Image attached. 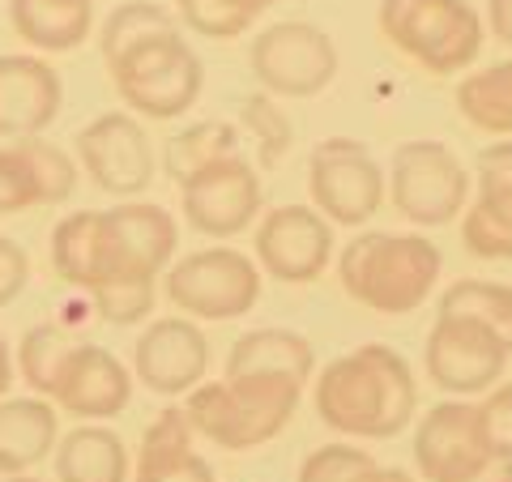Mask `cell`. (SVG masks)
Returning <instances> with one entry per match:
<instances>
[{
  "instance_id": "6",
  "label": "cell",
  "mask_w": 512,
  "mask_h": 482,
  "mask_svg": "<svg viewBox=\"0 0 512 482\" xmlns=\"http://www.w3.org/2000/svg\"><path fill=\"white\" fill-rule=\"evenodd\" d=\"M380 35L431 73H461L483 52V18L470 0H380Z\"/></svg>"
},
{
  "instance_id": "14",
  "label": "cell",
  "mask_w": 512,
  "mask_h": 482,
  "mask_svg": "<svg viewBox=\"0 0 512 482\" xmlns=\"http://www.w3.org/2000/svg\"><path fill=\"white\" fill-rule=\"evenodd\" d=\"M333 256V227L308 205H278L256 222V269L278 282H316Z\"/></svg>"
},
{
  "instance_id": "4",
  "label": "cell",
  "mask_w": 512,
  "mask_h": 482,
  "mask_svg": "<svg viewBox=\"0 0 512 482\" xmlns=\"http://www.w3.org/2000/svg\"><path fill=\"white\" fill-rule=\"evenodd\" d=\"M299 397L303 384L286 376H227L197 384L184 414L192 436H205L227 453H248L282 436L299 410Z\"/></svg>"
},
{
  "instance_id": "41",
  "label": "cell",
  "mask_w": 512,
  "mask_h": 482,
  "mask_svg": "<svg viewBox=\"0 0 512 482\" xmlns=\"http://www.w3.org/2000/svg\"><path fill=\"white\" fill-rule=\"evenodd\" d=\"M0 482H5V478H0Z\"/></svg>"
},
{
  "instance_id": "22",
  "label": "cell",
  "mask_w": 512,
  "mask_h": 482,
  "mask_svg": "<svg viewBox=\"0 0 512 482\" xmlns=\"http://www.w3.org/2000/svg\"><path fill=\"white\" fill-rule=\"evenodd\" d=\"M316 372V350L291 329H252L231 346L227 376H286L308 384Z\"/></svg>"
},
{
  "instance_id": "33",
  "label": "cell",
  "mask_w": 512,
  "mask_h": 482,
  "mask_svg": "<svg viewBox=\"0 0 512 482\" xmlns=\"http://www.w3.org/2000/svg\"><path fill=\"white\" fill-rule=\"evenodd\" d=\"M367 465H376L367 448L355 444H325L308 453V461L299 465V482H355Z\"/></svg>"
},
{
  "instance_id": "3",
  "label": "cell",
  "mask_w": 512,
  "mask_h": 482,
  "mask_svg": "<svg viewBox=\"0 0 512 482\" xmlns=\"http://www.w3.org/2000/svg\"><path fill=\"white\" fill-rule=\"evenodd\" d=\"M444 269L440 248L427 235L363 231L338 256L342 291L380 316H406L423 308Z\"/></svg>"
},
{
  "instance_id": "29",
  "label": "cell",
  "mask_w": 512,
  "mask_h": 482,
  "mask_svg": "<svg viewBox=\"0 0 512 482\" xmlns=\"http://www.w3.org/2000/svg\"><path fill=\"white\" fill-rule=\"evenodd\" d=\"M180 18L188 30H197L205 39H239L256 26V18L278 5V0H175Z\"/></svg>"
},
{
  "instance_id": "15",
  "label": "cell",
  "mask_w": 512,
  "mask_h": 482,
  "mask_svg": "<svg viewBox=\"0 0 512 482\" xmlns=\"http://www.w3.org/2000/svg\"><path fill=\"white\" fill-rule=\"evenodd\" d=\"M133 372L150 393L163 397L192 393L197 384H205V372H210V342L192 320L163 316L137 337Z\"/></svg>"
},
{
  "instance_id": "1",
  "label": "cell",
  "mask_w": 512,
  "mask_h": 482,
  "mask_svg": "<svg viewBox=\"0 0 512 482\" xmlns=\"http://www.w3.org/2000/svg\"><path fill=\"white\" fill-rule=\"evenodd\" d=\"M175 244L180 227L163 205L124 201L116 210H77L52 231V269L107 325H141L154 312V282L171 265Z\"/></svg>"
},
{
  "instance_id": "12",
  "label": "cell",
  "mask_w": 512,
  "mask_h": 482,
  "mask_svg": "<svg viewBox=\"0 0 512 482\" xmlns=\"http://www.w3.org/2000/svg\"><path fill=\"white\" fill-rule=\"evenodd\" d=\"M77 163L111 197H137L154 180L150 137L128 111H107L77 133Z\"/></svg>"
},
{
  "instance_id": "5",
  "label": "cell",
  "mask_w": 512,
  "mask_h": 482,
  "mask_svg": "<svg viewBox=\"0 0 512 482\" xmlns=\"http://www.w3.org/2000/svg\"><path fill=\"white\" fill-rule=\"evenodd\" d=\"M120 103L146 120H175L201 99L205 64L180 30L150 35L107 64Z\"/></svg>"
},
{
  "instance_id": "13",
  "label": "cell",
  "mask_w": 512,
  "mask_h": 482,
  "mask_svg": "<svg viewBox=\"0 0 512 482\" xmlns=\"http://www.w3.org/2000/svg\"><path fill=\"white\" fill-rule=\"evenodd\" d=\"M423 359H427V376L436 389L453 397H470V393L491 389L504 376L508 350L500 346V337L487 333L483 325H474V320L436 316V325L427 333V346H423Z\"/></svg>"
},
{
  "instance_id": "26",
  "label": "cell",
  "mask_w": 512,
  "mask_h": 482,
  "mask_svg": "<svg viewBox=\"0 0 512 482\" xmlns=\"http://www.w3.org/2000/svg\"><path fill=\"white\" fill-rule=\"evenodd\" d=\"M436 316L474 320V325H483L487 333L500 337V346L512 355V286H504V282H478V278L453 282L440 295V312Z\"/></svg>"
},
{
  "instance_id": "40",
  "label": "cell",
  "mask_w": 512,
  "mask_h": 482,
  "mask_svg": "<svg viewBox=\"0 0 512 482\" xmlns=\"http://www.w3.org/2000/svg\"><path fill=\"white\" fill-rule=\"evenodd\" d=\"M5 482H43V478H35V474H18V478H5Z\"/></svg>"
},
{
  "instance_id": "9",
  "label": "cell",
  "mask_w": 512,
  "mask_h": 482,
  "mask_svg": "<svg viewBox=\"0 0 512 482\" xmlns=\"http://www.w3.org/2000/svg\"><path fill=\"white\" fill-rule=\"evenodd\" d=\"M308 188L316 201V214L338 227H363L384 205V167L355 137H329L320 141L308 158Z\"/></svg>"
},
{
  "instance_id": "24",
  "label": "cell",
  "mask_w": 512,
  "mask_h": 482,
  "mask_svg": "<svg viewBox=\"0 0 512 482\" xmlns=\"http://www.w3.org/2000/svg\"><path fill=\"white\" fill-rule=\"evenodd\" d=\"M56 482H128V448L111 427L82 423L56 444Z\"/></svg>"
},
{
  "instance_id": "30",
  "label": "cell",
  "mask_w": 512,
  "mask_h": 482,
  "mask_svg": "<svg viewBox=\"0 0 512 482\" xmlns=\"http://www.w3.org/2000/svg\"><path fill=\"white\" fill-rule=\"evenodd\" d=\"M167 30H175V18H171L163 5H154V0H128V5H120L103 22V30H99V52L111 64L120 52H128L133 43L150 39V35H167Z\"/></svg>"
},
{
  "instance_id": "18",
  "label": "cell",
  "mask_w": 512,
  "mask_h": 482,
  "mask_svg": "<svg viewBox=\"0 0 512 482\" xmlns=\"http://www.w3.org/2000/svg\"><path fill=\"white\" fill-rule=\"evenodd\" d=\"M133 397V376L111 350L82 342L69 355L60 372V384L52 393V406L73 414V419H111Z\"/></svg>"
},
{
  "instance_id": "11",
  "label": "cell",
  "mask_w": 512,
  "mask_h": 482,
  "mask_svg": "<svg viewBox=\"0 0 512 482\" xmlns=\"http://www.w3.org/2000/svg\"><path fill=\"white\" fill-rule=\"evenodd\" d=\"M265 188L261 175L244 154H227L218 163L201 167L180 184V210L192 231L210 239H235L244 235L256 214H261Z\"/></svg>"
},
{
  "instance_id": "2",
  "label": "cell",
  "mask_w": 512,
  "mask_h": 482,
  "mask_svg": "<svg viewBox=\"0 0 512 482\" xmlns=\"http://www.w3.org/2000/svg\"><path fill=\"white\" fill-rule=\"evenodd\" d=\"M320 423L355 440H393L419 410V384L410 363L384 342H367L333 359L316 380Z\"/></svg>"
},
{
  "instance_id": "19",
  "label": "cell",
  "mask_w": 512,
  "mask_h": 482,
  "mask_svg": "<svg viewBox=\"0 0 512 482\" xmlns=\"http://www.w3.org/2000/svg\"><path fill=\"white\" fill-rule=\"evenodd\" d=\"M60 73L39 56H0V137H39L60 116Z\"/></svg>"
},
{
  "instance_id": "31",
  "label": "cell",
  "mask_w": 512,
  "mask_h": 482,
  "mask_svg": "<svg viewBox=\"0 0 512 482\" xmlns=\"http://www.w3.org/2000/svg\"><path fill=\"white\" fill-rule=\"evenodd\" d=\"M39 205H43V188L26 146L22 141H5L0 146V214H26L39 210Z\"/></svg>"
},
{
  "instance_id": "38",
  "label": "cell",
  "mask_w": 512,
  "mask_h": 482,
  "mask_svg": "<svg viewBox=\"0 0 512 482\" xmlns=\"http://www.w3.org/2000/svg\"><path fill=\"white\" fill-rule=\"evenodd\" d=\"M355 482H414L406 470H384V465H367Z\"/></svg>"
},
{
  "instance_id": "35",
  "label": "cell",
  "mask_w": 512,
  "mask_h": 482,
  "mask_svg": "<svg viewBox=\"0 0 512 482\" xmlns=\"http://www.w3.org/2000/svg\"><path fill=\"white\" fill-rule=\"evenodd\" d=\"M26 282H30V256L9 235H0V308H9L26 291Z\"/></svg>"
},
{
  "instance_id": "7",
  "label": "cell",
  "mask_w": 512,
  "mask_h": 482,
  "mask_svg": "<svg viewBox=\"0 0 512 482\" xmlns=\"http://www.w3.org/2000/svg\"><path fill=\"white\" fill-rule=\"evenodd\" d=\"M393 205L414 227H444L470 201V171L444 141H402L384 171Z\"/></svg>"
},
{
  "instance_id": "37",
  "label": "cell",
  "mask_w": 512,
  "mask_h": 482,
  "mask_svg": "<svg viewBox=\"0 0 512 482\" xmlns=\"http://www.w3.org/2000/svg\"><path fill=\"white\" fill-rule=\"evenodd\" d=\"M470 482H512V457H495V461H487Z\"/></svg>"
},
{
  "instance_id": "23",
  "label": "cell",
  "mask_w": 512,
  "mask_h": 482,
  "mask_svg": "<svg viewBox=\"0 0 512 482\" xmlns=\"http://www.w3.org/2000/svg\"><path fill=\"white\" fill-rule=\"evenodd\" d=\"M9 22L35 52H73L94 26V0H9Z\"/></svg>"
},
{
  "instance_id": "27",
  "label": "cell",
  "mask_w": 512,
  "mask_h": 482,
  "mask_svg": "<svg viewBox=\"0 0 512 482\" xmlns=\"http://www.w3.org/2000/svg\"><path fill=\"white\" fill-rule=\"evenodd\" d=\"M77 346H82V337H73L64 325H52V320L26 329V337L18 342V372H22V380L30 384V389H35V397L52 401L64 363H69V355Z\"/></svg>"
},
{
  "instance_id": "34",
  "label": "cell",
  "mask_w": 512,
  "mask_h": 482,
  "mask_svg": "<svg viewBox=\"0 0 512 482\" xmlns=\"http://www.w3.org/2000/svg\"><path fill=\"white\" fill-rule=\"evenodd\" d=\"M478 436H483L491 457H512V384H500L487 401L474 406Z\"/></svg>"
},
{
  "instance_id": "16",
  "label": "cell",
  "mask_w": 512,
  "mask_h": 482,
  "mask_svg": "<svg viewBox=\"0 0 512 482\" xmlns=\"http://www.w3.org/2000/svg\"><path fill=\"white\" fill-rule=\"evenodd\" d=\"M487 461L483 436H478V419L470 401H440L431 406L419 431H414V465L427 482H470Z\"/></svg>"
},
{
  "instance_id": "25",
  "label": "cell",
  "mask_w": 512,
  "mask_h": 482,
  "mask_svg": "<svg viewBox=\"0 0 512 482\" xmlns=\"http://www.w3.org/2000/svg\"><path fill=\"white\" fill-rule=\"evenodd\" d=\"M453 99L474 128H483L491 137H512V60L461 77Z\"/></svg>"
},
{
  "instance_id": "32",
  "label": "cell",
  "mask_w": 512,
  "mask_h": 482,
  "mask_svg": "<svg viewBox=\"0 0 512 482\" xmlns=\"http://www.w3.org/2000/svg\"><path fill=\"white\" fill-rule=\"evenodd\" d=\"M239 124H244L256 137V146H261V167H278V158L291 150L295 128H291V120H286V111L274 99H265V94L244 99V107H239Z\"/></svg>"
},
{
  "instance_id": "20",
  "label": "cell",
  "mask_w": 512,
  "mask_h": 482,
  "mask_svg": "<svg viewBox=\"0 0 512 482\" xmlns=\"http://www.w3.org/2000/svg\"><path fill=\"white\" fill-rule=\"evenodd\" d=\"M133 482H218L214 465L192 448L184 406H167L141 436Z\"/></svg>"
},
{
  "instance_id": "8",
  "label": "cell",
  "mask_w": 512,
  "mask_h": 482,
  "mask_svg": "<svg viewBox=\"0 0 512 482\" xmlns=\"http://www.w3.org/2000/svg\"><path fill=\"white\" fill-rule=\"evenodd\" d=\"M167 299L201 320H239L261 299V269L239 248H201L167 269Z\"/></svg>"
},
{
  "instance_id": "28",
  "label": "cell",
  "mask_w": 512,
  "mask_h": 482,
  "mask_svg": "<svg viewBox=\"0 0 512 482\" xmlns=\"http://www.w3.org/2000/svg\"><path fill=\"white\" fill-rule=\"evenodd\" d=\"M227 154H239V128L227 120H201V124H188L184 133H175L167 141L163 167L175 184H184L188 175H197L201 167H210Z\"/></svg>"
},
{
  "instance_id": "21",
  "label": "cell",
  "mask_w": 512,
  "mask_h": 482,
  "mask_svg": "<svg viewBox=\"0 0 512 482\" xmlns=\"http://www.w3.org/2000/svg\"><path fill=\"white\" fill-rule=\"evenodd\" d=\"M56 406L43 397L0 401V478L30 474L56 448Z\"/></svg>"
},
{
  "instance_id": "39",
  "label": "cell",
  "mask_w": 512,
  "mask_h": 482,
  "mask_svg": "<svg viewBox=\"0 0 512 482\" xmlns=\"http://www.w3.org/2000/svg\"><path fill=\"white\" fill-rule=\"evenodd\" d=\"M9 384H13V355H9L5 333H0V397L9 393Z\"/></svg>"
},
{
  "instance_id": "17",
  "label": "cell",
  "mask_w": 512,
  "mask_h": 482,
  "mask_svg": "<svg viewBox=\"0 0 512 482\" xmlns=\"http://www.w3.org/2000/svg\"><path fill=\"white\" fill-rule=\"evenodd\" d=\"M461 239L483 261L512 256V141L478 154V201L461 218Z\"/></svg>"
},
{
  "instance_id": "10",
  "label": "cell",
  "mask_w": 512,
  "mask_h": 482,
  "mask_svg": "<svg viewBox=\"0 0 512 482\" xmlns=\"http://www.w3.org/2000/svg\"><path fill=\"white\" fill-rule=\"evenodd\" d=\"M252 73L278 99H312L338 77V47L312 22H278L252 39Z\"/></svg>"
},
{
  "instance_id": "36",
  "label": "cell",
  "mask_w": 512,
  "mask_h": 482,
  "mask_svg": "<svg viewBox=\"0 0 512 482\" xmlns=\"http://www.w3.org/2000/svg\"><path fill=\"white\" fill-rule=\"evenodd\" d=\"M487 26L495 39L512 47V0H487Z\"/></svg>"
}]
</instances>
